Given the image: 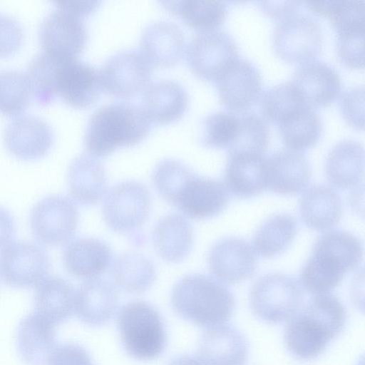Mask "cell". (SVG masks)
Returning a JSON list of instances; mask_svg holds the SVG:
<instances>
[{
	"label": "cell",
	"instance_id": "6da1fadb",
	"mask_svg": "<svg viewBox=\"0 0 365 365\" xmlns=\"http://www.w3.org/2000/svg\"><path fill=\"white\" fill-rule=\"evenodd\" d=\"M347 312L331 294L315 295L292 317L284 331L288 351L296 358L312 360L344 329Z\"/></svg>",
	"mask_w": 365,
	"mask_h": 365
},
{
	"label": "cell",
	"instance_id": "7a4b0ae2",
	"mask_svg": "<svg viewBox=\"0 0 365 365\" xmlns=\"http://www.w3.org/2000/svg\"><path fill=\"white\" fill-rule=\"evenodd\" d=\"M362 256L363 243L353 234L339 230L327 232L314 242L301 270L300 284L314 295L329 294L359 264Z\"/></svg>",
	"mask_w": 365,
	"mask_h": 365
},
{
	"label": "cell",
	"instance_id": "3957f363",
	"mask_svg": "<svg viewBox=\"0 0 365 365\" xmlns=\"http://www.w3.org/2000/svg\"><path fill=\"white\" fill-rule=\"evenodd\" d=\"M150 124L140 106L119 102L105 104L88 120L84 136L88 154L104 158L120 148L135 145L148 135Z\"/></svg>",
	"mask_w": 365,
	"mask_h": 365
},
{
	"label": "cell",
	"instance_id": "277c9868",
	"mask_svg": "<svg viewBox=\"0 0 365 365\" xmlns=\"http://www.w3.org/2000/svg\"><path fill=\"white\" fill-rule=\"evenodd\" d=\"M170 300L180 317L207 328L228 322L235 306L233 294L224 284L200 274L186 275L178 281Z\"/></svg>",
	"mask_w": 365,
	"mask_h": 365
},
{
	"label": "cell",
	"instance_id": "5b68a950",
	"mask_svg": "<svg viewBox=\"0 0 365 365\" xmlns=\"http://www.w3.org/2000/svg\"><path fill=\"white\" fill-rule=\"evenodd\" d=\"M161 197L185 215L202 220L226 207L229 192L224 182L198 175L182 164L170 176Z\"/></svg>",
	"mask_w": 365,
	"mask_h": 365
},
{
	"label": "cell",
	"instance_id": "8992f818",
	"mask_svg": "<svg viewBox=\"0 0 365 365\" xmlns=\"http://www.w3.org/2000/svg\"><path fill=\"white\" fill-rule=\"evenodd\" d=\"M118 327L125 350L134 359H155L166 346L167 334L160 314L145 302L123 305L118 312Z\"/></svg>",
	"mask_w": 365,
	"mask_h": 365
},
{
	"label": "cell",
	"instance_id": "52a82bcc",
	"mask_svg": "<svg viewBox=\"0 0 365 365\" xmlns=\"http://www.w3.org/2000/svg\"><path fill=\"white\" fill-rule=\"evenodd\" d=\"M304 294L294 277L271 273L252 285L249 302L253 314L272 324L282 323L294 317L304 304Z\"/></svg>",
	"mask_w": 365,
	"mask_h": 365
},
{
	"label": "cell",
	"instance_id": "ba28073f",
	"mask_svg": "<svg viewBox=\"0 0 365 365\" xmlns=\"http://www.w3.org/2000/svg\"><path fill=\"white\" fill-rule=\"evenodd\" d=\"M51 84L55 96H60L67 104L76 108L90 107L102 91L98 71L77 58L54 56Z\"/></svg>",
	"mask_w": 365,
	"mask_h": 365
},
{
	"label": "cell",
	"instance_id": "9c48e42d",
	"mask_svg": "<svg viewBox=\"0 0 365 365\" xmlns=\"http://www.w3.org/2000/svg\"><path fill=\"white\" fill-rule=\"evenodd\" d=\"M323 34L319 23L306 14L294 13L279 20L273 34L276 53L290 63L314 60L322 51Z\"/></svg>",
	"mask_w": 365,
	"mask_h": 365
},
{
	"label": "cell",
	"instance_id": "30bf717a",
	"mask_svg": "<svg viewBox=\"0 0 365 365\" xmlns=\"http://www.w3.org/2000/svg\"><path fill=\"white\" fill-rule=\"evenodd\" d=\"M153 68L140 51L117 52L98 71L101 90L119 98L134 97L150 84Z\"/></svg>",
	"mask_w": 365,
	"mask_h": 365
},
{
	"label": "cell",
	"instance_id": "8fae6325",
	"mask_svg": "<svg viewBox=\"0 0 365 365\" xmlns=\"http://www.w3.org/2000/svg\"><path fill=\"white\" fill-rule=\"evenodd\" d=\"M151 208L149 190L142 183L129 180L114 185L103 205L107 226L120 233L136 231L148 217Z\"/></svg>",
	"mask_w": 365,
	"mask_h": 365
},
{
	"label": "cell",
	"instance_id": "7c38bea8",
	"mask_svg": "<svg viewBox=\"0 0 365 365\" xmlns=\"http://www.w3.org/2000/svg\"><path fill=\"white\" fill-rule=\"evenodd\" d=\"M238 58L233 38L227 32L212 29L199 31L186 48L187 64L199 78L215 81L222 71Z\"/></svg>",
	"mask_w": 365,
	"mask_h": 365
},
{
	"label": "cell",
	"instance_id": "4fadbf2b",
	"mask_svg": "<svg viewBox=\"0 0 365 365\" xmlns=\"http://www.w3.org/2000/svg\"><path fill=\"white\" fill-rule=\"evenodd\" d=\"M78 212L74 202L60 195H50L32 208L30 225L35 238L48 246H58L69 240L76 232Z\"/></svg>",
	"mask_w": 365,
	"mask_h": 365
},
{
	"label": "cell",
	"instance_id": "5bb4252c",
	"mask_svg": "<svg viewBox=\"0 0 365 365\" xmlns=\"http://www.w3.org/2000/svg\"><path fill=\"white\" fill-rule=\"evenodd\" d=\"M49 269L47 252L36 242H11L0 252V278L10 287L37 286L46 277Z\"/></svg>",
	"mask_w": 365,
	"mask_h": 365
},
{
	"label": "cell",
	"instance_id": "9a60e30c",
	"mask_svg": "<svg viewBox=\"0 0 365 365\" xmlns=\"http://www.w3.org/2000/svg\"><path fill=\"white\" fill-rule=\"evenodd\" d=\"M49 12L39 28L44 51L63 58H75L84 49L87 30L84 18L61 6Z\"/></svg>",
	"mask_w": 365,
	"mask_h": 365
},
{
	"label": "cell",
	"instance_id": "2e32d148",
	"mask_svg": "<svg viewBox=\"0 0 365 365\" xmlns=\"http://www.w3.org/2000/svg\"><path fill=\"white\" fill-rule=\"evenodd\" d=\"M221 103L230 110L243 112L259 98L262 78L249 60L237 58L215 81Z\"/></svg>",
	"mask_w": 365,
	"mask_h": 365
},
{
	"label": "cell",
	"instance_id": "e0dca14e",
	"mask_svg": "<svg viewBox=\"0 0 365 365\" xmlns=\"http://www.w3.org/2000/svg\"><path fill=\"white\" fill-rule=\"evenodd\" d=\"M54 133L51 125L39 116L23 114L13 118L4 131L6 148L16 157L36 160L51 147Z\"/></svg>",
	"mask_w": 365,
	"mask_h": 365
},
{
	"label": "cell",
	"instance_id": "ac0fdd59",
	"mask_svg": "<svg viewBox=\"0 0 365 365\" xmlns=\"http://www.w3.org/2000/svg\"><path fill=\"white\" fill-rule=\"evenodd\" d=\"M207 262L215 278L227 284L250 278L257 267L252 247L244 240L234 237L216 242L209 252Z\"/></svg>",
	"mask_w": 365,
	"mask_h": 365
},
{
	"label": "cell",
	"instance_id": "d6986e66",
	"mask_svg": "<svg viewBox=\"0 0 365 365\" xmlns=\"http://www.w3.org/2000/svg\"><path fill=\"white\" fill-rule=\"evenodd\" d=\"M248 354L245 335L232 326L221 324L205 330L197 356L204 365H244Z\"/></svg>",
	"mask_w": 365,
	"mask_h": 365
},
{
	"label": "cell",
	"instance_id": "ffe728a7",
	"mask_svg": "<svg viewBox=\"0 0 365 365\" xmlns=\"http://www.w3.org/2000/svg\"><path fill=\"white\" fill-rule=\"evenodd\" d=\"M311 168L304 154L280 150L265 158L266 189L280 195H293L308 185Z\"/></svg>",
	"mask_w": 365,
	"mask_h": 365
},
{
	"label": "cell",
	"instance_id": "44dd1931",
	"mask_svg": "<svg viewBox=\"0 0 365 365\" xmlns=\"http://www.w3.org/2000/svg\"><path fill=\"white\" fill-rule=\"evenodd\" d=\"M185 46L184 33L177 24L158 21L143 31L139 51L153 67L168 68L181 60Z\"/></svg>",
	"mask_w": 365,
	"mask_h": 365
},
{
	"label": "cell",
	"instance_id": "7402d4cb",
	"mask_svg": "<svg viewBox=\"0 0 365 365\" xmlns=\"http://www.w3.org/2000/svg\"><path fill=\"white\" fill-rule=\"evenodd\" d=\"M292 81L312 108L331 103L338 97L341 86L334 68L318 60L299 66Z\"/></svg>",
	"mask_w": 365,
	"mask_h": 365
},
{
	"label": "cell",
	"instance_id": "603a6c76",
	"mask_svg": "<svg viewBox=\"0 0 365 365\" xmlns=\"http://www.w3.org/2000/svg\"><path fill=\"white\" fill-rule=\"evenodd\" d=\"M185 88L173 80H160L150 83L143 92L142 106L150 121L165 125L180 119L188 106Z\"/></svg>",
	"mask_w": 365,
	"mask_h": 365
},
{
	"label": "cell",
	"instance_id": "cb8c5ba5",
	"mask_svg": "<svg viewBox=\"0 0 365 365\" xmlns=\"http://www.w3.org/2000/svg\"><path fill=\"white\" fill-rule=\"evenodd\" d=\"M118 304L114 287L100 278L87 279L75 292L74 312L83 323L91 326L106 324Z\"/></svg>",
	"mask_w": 365,
	"mask_h": 365
},
{
	"label": "cell",
	"instance_id": "d4e9b609",
	"mask_svg": "<svg viewBox=\"0 0 365 365\" xmlns=\"http://www.w3.org/2000/svg\"><path fill=\"white\" fill-rule=\"evenodd\" d=\"M54 325L36 312L25 317L17 329V347L29 365H48L58 346Z\"/></svg>",
	"mask_w": 365,
	"mask_h": 365
},
{
	"label": "cell",
	"instance_id": "484cf974",
	"mask_svg": "<svg viewBox=\"0 0 365 365\" xmlns=\"http://www.w3.org/2000/svg\"><path fill=\"white\" fill-rule=\"evenodd\" d=\"M107 186L102 163L89 154H82L71 162L68 171V188L72 199L82 205H92L104 196Z\"/></svg>",
	"mask_w": 365,
	"mask_h": 365
},
{
	"label": "cell",
	"instance_id": "4316f807",
	"mask_svg": "<svg viewBox=\"0 0 365 365\" xmlns=\"http://www.w3.org/2000/svg\"><path fill=\"white\" fill-rule=\"evenodd\" d=\"M225 185L232 195L247 198L266 189L265 158L246 153L227 154Z\"/></svg>",
	"mask_w": 365,
	"mask_h": 365
},
{
	"label": "cell",
	"instance_id": "83f0119b",
	"mask_svg": "<svg viewBox=\"0 0 365 365\" xmlns=\"http://www.w3.org/2000/svg\"><path fill=\"white\" fill-rule=\"evenodd\" d=\"M63 261L72 275L84 279L96 278L110 266L112 253L103 242L94 238H77L64 248Z\"/></svg>",
	"mask_w": 365,
	"mask_h": 365
},
{
	"label": "cell",
	"instance_id": "f1b7e54d",
	"mask_svg": "<svg viewBox=\"0 0 365 365\" xmlns=\"http://www.w3.org/2000/svg\"><path fill=\"white\" fill-rule=\"evenodd\" d=\"M341 200L334 189L316 185L302 194L299 212L302 221L317 231L329 230L336 225L341 216Z\"/></svg>",
	"mask_w": 365,
	"mask_h": 365
},
{
	"label": "cell",
	"instance_id": "f546056e",
	"mask_svg": "<svg viewBox=\"0 0 365 365\" xmlns=\"http://www.w3.org/2000/svg\"><path fill=\"white\" fill-rule=\"evenodd\" d=\"M364 151L358 141L344 140L328 153L325 170L328 181L345 190L358 186L364 179Z\"/></svg>",
	"mask_w": 365,
	"mask_h": 365
},
{
	"label": "cell",
	"instance_id": "4dcf8cb0",
	"mask_svg": "<svg viewBox=\"0 0 365 365\" xmlns=\"http://www.w3.org/2000/svg\"><path fill=\"white\" fill-rule=\"evenodd\" d=\"M153 242L157 253L163 260L179 262L188 255L192 247V227L180 215H167L155 225Z\"/></svg>",
	"mask_w": 365,
	"mask_h": 365
},
{
	"label": "cell",
	"instance_id": "1f68e13d",
	"mask_svg": "<svg viewBox=\"0 0 365 365\" xmlns=\"http://www.w3.org/2000/svg\"><path fill=\"white\" fill-rule=\"evenodd\" d=\"M74 296L67 281L59 277H46L36 289L35 312L54 326L62 324L74 312Z\"/></svg>",
	"mask_w": 365,
	"mask_h": 365
},
{
	"label": "cell",
	"instance_id": "d6a6232c",
	"mask_svg": "<svg viewBox=\"0 0 365 365\" xmlns=\"http://www.w3.org/2000/svg\"><path fill=\"white\" fill-rule=\"evenodd\" d=\"M163 6L199 31L216 29L225 21L227 5L221 1H162Z\"/></svg>",
	"mask_w": 365,
	"mask_h": 365
},
{
	"label": "cell",
	"instance_id": "836d02e7",
	"mask_svg": "<svg viewBox=\"0 0 365 365\" xmlns=\"http://www.w3.org/2000/svg\"><path fill=\"white\" fill-rule=\"evenodd\" d=\"M297 222L291 215L277 214L267 219L254 235V251L264 258H272L283 252L293 242Z\"/></svg>",
	"mask_w": 365,
	"mask_h": 365
},
{
	"label": "cell",
	"instance_id": "e575fe53",
	"mask_svg": "<svg viewBox=\"0 0 365 365\" xmlns=\"http://www.w3.org/2000/svg\"><path fill=\"white\" fill-rule=\"evenodd\" d=\"M110 274L119 288L131 294L146 291L155 279V269L151 261L134 252L118 256L113 263Z\"/></svg>",
	"mask_w": 365,
	"mask_h": 365
},
{
	"label": "cell",
	"instance_id": "d590c367",
	"mask_svg": "<svg viewBox=\"0 0 365 365\" xmlns=\"http://www.w3.org/2000/svg\"><path fill=\"white\" fill-rule=\"evenodd\" d=\"M278 127L283 143L289 150L294 151L313 147L322 131L319 116L311 106L290 115Z\"/></svg>",
	"mask_w": 365,
	"mask_h": 365
},
{
	"label": "cell",
	"instance_id": "8d00e7d4",
	"mask_svg": "<svg viewBox=\"0 0 365 365\" xmlns=\"http://www.w3.org/2000/svg\"><path fill=\"white\" fill-rule=\"evenodd\" d=\"M313 13L327 17L337 36L364 32V1H306Z\"/></svg>",
	"mask_w": 365,
	"mask_h": 365
},
{
	"label": "cell",
	"instance_id": "74e56055",
	"mask_svg": "<svg viewBox=\"0 0 365 365\" xmlns=\"http://www.w3.org/2000/svg\"><path fill=\"white\" fill-rule=\"evenodd\" d=\"M306 106H310L292 81L268 88L259 101L260 111L264 118L276 125Z\"/></svg>",
	"mask_w": 365,
	"mask_h": 365
},
{
	"label": "cell",
	"instance_id": "f35d334b",
	"mask_svg": "<svg viewBox=\"0 0 365 365\" xmlns=\"http://www.w3.org/2000/svg\"><path fill=\"white\" fill-rule=\"evenodd\" d=\"M239 123L235 137L227 148V154L246 153L263 155L269 142L267 120L255 113L238 115Z\"/></svg>",
	"mask_w": 365,
	"mask_h": 365
},
{
	"label": "cell",
	"instance_id": "ab89813d",
	"mask_svg": "<svg viewBox=\"0 0 365 365\" xmlns=\"http://www.w3.org/2000/svg\"><path fill=\"white\" fill-rule=\"evenodd\" d=\"M32 87L28 75L18 70L0 71V112L15 115L29 104Z\"/></svg>",
	"mask_w": 365,
	"mask_h": 365
},
{
	"label": "cell",
	"instance_id": "60d3db41",
	"mask_svg": "<svg viewBox=\"0 0 365 365\" xmlns=\"http://www.w3.org/2000/svg\"><path fill=\"white\" fill-rule=\"evenodd\" d=\"M238 115L227 111H217L202 120L200 143L207 148H227L238 128Z\"/></svg>",
	"mask_w": 365,
	"mask_h": 365
},
{
	"label": "cell",
	"instance_id": "b9f144b4",
	"mask_svg": "<svg viewBox=\"0 0 365 365\" xmlns=\"http://www.w3.org/2000/svg\"><path fill=\"white\" fill-rule=\"evenodd\" d=\"M339 104L341 113L347 123L356 128L364 129V86L351 87L346 89L340 96Z\"/></svg>",
	"mask_w": 365,
	"mask_h": 365
},
{
	"label": "cell",
	"instance_id": "7bdbcfd3",
	"mask_svg": "<svg viewBox=\"0 0 365 365\" xmlns=\"http://www.w3.org/2000/svg\"><path fill=\"white\" fill-rule=\"evenodd\" d=\"M364 32L337 36L336 50L339 58L347 67L364 68Z\"/></svg>",
	"mask_w": 365,
	"mask_h": 365
},
{
	"label": "cell",
	"instance_id": "ee69618b",
	"mask_svg": "<svg viewBox=\"0 0 365 365\" xmlns=\"http://www.w3.org/2000/svg\"><path fill=\"white\" fill-rule=\"evenodd\" d=\"M23 38L21 24L14 17L0 13V56H9L18 50Z\"/></svg>",
	"mask_w": 365,
	"mask_h": 365
},
{
	"label": "cell",
	"instance_id": "f6af8a7d",
	"mask_svg": "<svg viewBox=\"0 0 365 365\" xmlns=\"http://www.w3.org/2000/svg\"><path fill=\"white\" fill-rule=\"evenodd\" d=\"M48 365H93V363L83 347L75 343H65L56 346Z\"/></svg>",
	"mask_w": 365,
	"mask_h": 365
},
{
	"label": "cell",
	"instance_id": "bcb514c9",
	"mask_svg": "<svg viewBox=\"0 0 365 365\" xmlns=\"http://www.w3.org/2000/svg\"><path fill=\"white\" fill-rule=\"evenodd\" d=\"M258 3L264 13L279 20L295 13L300 6V1H260Z\"/></svg>",
	"mask_w": 365,
	"mask_h": 365
},
{
	"label": "cell",
	"instance_id": "7dc6e473",
	"mask_svg": "<svg viewBox=\"0 0 365 365\" xmlns=\"http://www.w3.org/2000/svg\"><path fill=\"white\" fill-rule=\"evenodd\" d=\"M54 4L56 6L65 8L85 18L97 9L101 1L93 0H59L54 1Z\"/></svg>",
	"mask_w": 365,
	"mask_h": 365
},
{
	"label": "cell",
	"instance_id": "c3c4849f",
	"mask_svg": "<svg viewBox=\"0 0 365 365\" xmlns=\"http://www.w3.org/2000/svg\"><path fill=\"white\" fill-rule=\"evenodd\" d=\"M15 222L9 210L0 206V249L7 246L14 238Z\"/></svg>",
	"mask_w": 365,
	"mask_h": 365
},
{
	"label": "cell",
	"instance_id": "681fc988",
	"mask_svg": "<svg viewBox=\"0 0 365 365\" xmlns=\"http://www.w3.org/2000/svg\"><path fill=\"white\" fill-rule=\"evenodd\" d=\"M168 365H204L196 356L183 354L174 358Z\"/></svg>",
	"mask_w": 365,
	"mask_h": 365
}]
</instances>
